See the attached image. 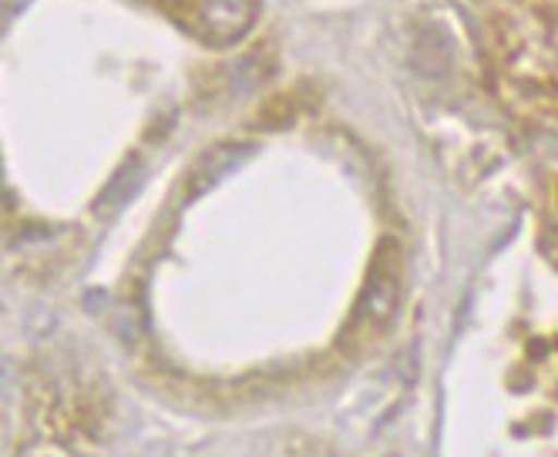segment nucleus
<instances>
[{
    "mask_svg": "<svg viewBox=\"0 0 558 457\" xmlns=\"http://www.w3.org/2000/svg\"><path fill=\"white\" fill-rule=\"evenodd\" d=\"M482 14V31L501 88L535 115H558V0H468Z\"/></svg>",
    "mask_w": 558,
    "mask_h": 457,
    "instance_id": "nucleus-1",
    "label": "nucleus"
},
{
    "mask_svg": "<svg viewBox=\"0 0 558 457\" xmlns=\"http://www.w3.org/2000/svg\"><path fill=\"white\" fill-rule=\"evenodd\" d=\"M393 310H397V279L390 273H374L361 306L353 313L350 329L353 334H364V337L380 334V329L390 323Z\"/></svg>",
    "mask_w": 558,
    "mask_h": 457,
    "instance_id": "nucleus-2",
    "label": "nucleus"
}]
</instances>
